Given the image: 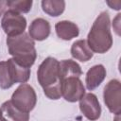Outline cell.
Segmentation results:
<instances>
[{"mask_svg": "<svg viewBox=\"0 0 121 121\" xmlns=\"http://www.w3.org/2000/svg\"><path fill=\"white\" fill-rule=\"evenodd\" d=\"M120 13L117 14V16L115 17V19L112 22V26L115 30V32L117 33V35H120V26H119V20H120Z\"/></svg>", "mask_w": 121, "mask_h": 121, "instance_id": "obj_19", "label": "cell"}, {"mask_svg": "<svg viewBox=\"0 0 121 121\" xmlns=\"http://www.w3.org/2000/svg\"><path fill=\"white\" fill-rule=\"evenodd\" d=\"M79 109L82 114L90 121H95L100 117L101 106L95 94H85L79 99Z\"/></svg>", "mask_w": 121, "mask_h": 121, "instance_id": "obj_8", "label": "cell"}, {"mask_svg": "<svg viewBox=\"0 0 121 121\" xmlns=\"http://www.w3.org/2000/svg\"><path fill=\"white\" fill-rule=\"evenodd\" d=\"M55 30L58 37L64 41H70L79 34L78 26L75 23L67 20L58 22L55 25Z\"/></svg>", "mask_w": 121, "mask_h": 121, "instance_id": "obj_12", "label": "cell"}, {"mask_svg": "<svg viewBox=\"0 0 121 121\" xmlns=\"http://www.w3.org/2000/svg\"><path fill=\"white\" fill-rule=\"evenodd\" d=\"M32 0H10L7 1V5L9 9H12L18 13H27L32 7Z\"/></svg>", "mask_w": 121, "mask_h": 121, "instance_id": "obj_17", "label": "cell"}, {"mask_svg": "<svg viewBox=\"0 0 121 121\" xmlns=\"http://www.w3.org/2000/svg\"><path fill=\"white\" fill-rule=\"evenodd\" d=\"M50 24L47 20L36 18L31 22L28 27V35L33 41H43L50 35Z\"/></svg>", "mask_w": 121, "mask_h": 121, "instance_id": "obj_9", "label": "cell"}, {"mask_svg": "<svg viewBox=\"0 0 121 121\" xmlns=\"http://www.w3.org/2000/svg\"><path fill=\"white\" fill-rule=\"evenodd\" d=\"M37 79L45 96L57 100L61 97L60 61L53 57H47L40 64L37 71Z\"/></svg>", "mask_w": 121, "mask_h": 121, "instance_id": "obj_1", "label": "cell"}, {"mask_svg": "<svg viewBox=\"0 0 121 121\" xmlns=\"http://www.w3.org/2000/svg\"><path fill=\"white\" fill-rule=\"evenodd\" d=\"M1 26L8 37H15L25 32L26 27V19L22 14L9 9L3 14Z\"/></svg>", "mask_w": 121, "mask_h": 121, "instance_id": "obj_5", "label": "cell"}, {"mask_svg": "<svg viewBox=\"0 0 121 121\" xmlns=\"http://www.w3.org/2000/svg\"><path fill=\"white\" fill-rule=\"evenodd\" d=\"M7 45L9 53L19 64L27 68H30L34 64L37 58V52L35 43L28 34L24 32L15 37H8Z\"/></svg>", "mask_w": 121, "mask_h": 121, "instance_id": "obj_3", "label": "cell"}, {"mask_svg": "<svg viewBox=\"0 0 121 121\" xmlns=\"http://www.w3.org/2000/svg\"><path fill=\"white\" fill-rule=\"evenodd\" d=\"M71 55L74 59L85 62L93 58L94 53L89 48L86 40H78L74 42L71 46Z\"/></svg>", "mask_w": 121, "mask_h": 121, "instance_id": "obj_13", "label": "cell"}, {"mask_svg": "<svg viewBox=\"0 0 121 121\" xmlns=\"http://www.w3.org/2000/svg\"><path fill=\"white\" fill-rule=\"evenodd\" d=\"M9 74L13 83H26L30 78V68L25 67L15 61L12 58L7 60Z\"/></svg>", "mask_w": 121, "mask_h": 121, "instance_id": "obj_11", "label": "cell"}, {"mask_svg": "<svg viewBox=\"0 0 121 121\" xmlns=\"http://www.w3.org/2000/svg\"><path fill=\"white\" fill-rule=\"evenodd\" d=\"M82 75L81 67L73 60H63L60 61V81L68 78H79Z\"/></svg>", "mask_w": 121, "mask_h": 121, "instance_id": "obj_15", "label": "cell"}, {"mask_svg": "<svg viewBox=\"0 0 121 121\" xmlns=\"http://www.w3.org/2000/svg\"><path fill=\"white\" fill-rule=\"evenodd\" d=\"M11 103L20 111L24 112H29L32 111L37 103L36 92L32 86L27 83L20 84L13 92L10 99Z\"/></svg>", "mask_w": 121, "mask_h": 121, "instance_id": "obj_4", "label": "cell"}, {"mask_svg": "<svg viewBox=\"0 0 121 121\" xmlns=\"http://www.w3.org/2000/svg\"><path fill=\"white\" fill-rule=\"evenodd\" d=\"M104 103L108 110L118 115L121 112V83L118 79L110 80L103 91Z\"/></svg>", "mask_w": 121, "mask_h": 121, "instance_id": "obj_6", "label": "cell"}, {"mask_svg": "<svg viewBox=\"0 0 121 121\" xmlns=\"http://www.w3.org/2000/svg\"><path fill=\"white\" fill-rule=\"evenodd\" d=\"M106 74V68L102 64H96L91 67L87 71L85 77L86 88L89 91H93L97 88L105 79Z\"/></svg>", "mask_w": 121, "mask_h": 121, "instance_id": "obj_10", "label": "cell"}, {"mask_svg": "<svg viewBox=\"0 0 121 121\" xmlns=\"http://www.w3.org/2000/svg\"><path fill=\"white\" fill-rule=\"evenodd\" d=\"M61 96L68 102H77L85 95V87L79 78H68L61 80Z\"/></svg>", "mask_w": 121, "mask_h": 121, "instance_id": "obj_7", "label": "cell"}, {"mask_svg": "<svg viewBox=\"0 0 121 121\" xmlns=\"http://www.w3.org/2000/svg\"><path fill=\"white\" fill-rule=\"evenodd\" d=\"M41 4L43 12L52 17L60 16L65 9V2L63 0H43Z\"/></svg>", "mask_w": 121, "mask_h": 121, "instance_id": "obj_16", "label": "cell"}, {"mask_svg": "<svg viewBox=\"0 0 121 121\" xmlns=\"http://www.w3.org/2000/svg\"><path fill=\"white\" fill-rule=\"evenodd\" d=\"M4 118V115H3V112H2V110H1V108H0V121H2V119Z\"/></svg>", "mask_w": 121, "mask_h": 121, "instance_id": "obj_21", "label": "cell"}, {"mask_svg": "<svg viewBox=\"0 0 121 121\" xmlns=\"http://www.w3.org/2000/svg\"><path fill=\"white\" fill-rule=\"evenodd\" d=\"M7 8H8L7 1L6 0H0V17L3 16V14L6 12Z\"/></svg>", "mask_w": 121, "mask_h": 121, "instance_id": "obj_20", "label": "cell"}, {"mask_svg": "<svg viewBox=\"0 0 121 121\" xmlns=\"http://www.w3.org/2000/svg\"><path fill=\"white\" fill-rule=\"evenodd\" d=\"M1 110L3 112L4 117L8 121H28L29 120V113L24 112L17 109L10 100L5 101L2 106Z\"/></svg>", "mask_w": 121, "mask_h": 121, "instance_id": "obj_14", "label": "cell"}, {"mask_svg": "<svg viewBox=\"0 0 121 121\" xmlns=\"http://www.w3.org/2000/svg\"><path fill=\"white\" fill-rule=\"evenodd\" d=\"M111 21L107 11H102L93 23L87 36V44L92 52L104 54L112 45L111 33Z\"/></svg>", "mask_w": 121, "mask_h": 121, "instance_id": "obj_2", "label": "cell"}, {"mask_svg": "<svg viewBox=\"0 0 121 121\" xmlns=\"http://www.w3.org/2000/svg\"><path fill=\"white\" fill-rule=\"evenodd\" d=\"M2 121H8V120H7V119H6V118H5V117H4V118H3V119H2Z\"/></svg>", "mask_w": 121, "mask_h": 121, "instance_id": "obj_22", "label": "cell"}, {"mask_svg": "<svg viewBox=\"0 0 121 121\" xmlns=\"http://www.w3.org/2000/svg\"><path fill=\"white\" fill-rule=\"evenodd\" d=\"M13 84L7 60L0 61V88L6 90L10 88Z\"/></svg>", "mask_w": 121, "mask_h": 121, "instance_id": "obj_18", "label": "cell"}]
</instances>
